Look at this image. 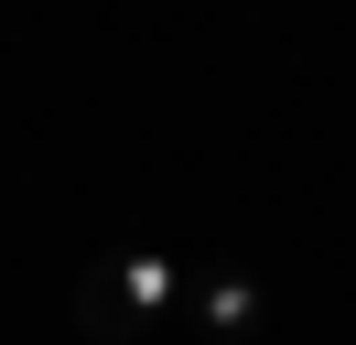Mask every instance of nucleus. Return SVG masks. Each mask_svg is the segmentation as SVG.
<instances>
[{"mask_svg": "<svg viewBox=\"0 0 356 345\" xmlns=\"http://www.w3.org/2000/svg\"><path fill=\"white\" fill-rule=\"evenodd\" d=\"M162 313H184V270L152 248H108L87 259V280H76V335L87 345H140Z\"/></svg>", "mask_w": 356, "mask_h": 345, "instance_id": "f257e3e1", "label": "nucleus"}, {"mask_svg": "<svg viewBox=\"0 0 356 345\" xmlns=\"http://www.w3.org/2000/svg\"><path fill=\"white\" fill-rule=\"evenodd\" d=\"M259 313H270V291H259L248 270H205V280H184V323H195V335H216V345L259 335Z\"/></svg>", "mask_w": 356, "mask_h": 345, "instance_id": "f03ea898", "label": "nucleus"}]
</instances>
